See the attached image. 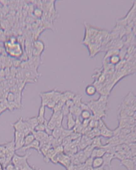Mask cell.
<instances>
[{
    "mask_svg": "<svg viewBox=\"0 0 136 170\" xmlns=\"http://www.w3.org/2000/svg\"><path fill=\"white\" fill-rule=\"evenodd\" d=\"M5 46L7 52L10 56L14 58H18L23 55L21 47L19 44L17 43L16 41L10 40L6 42Z\"/></svg>",
    "mask_w": 136,
    "mask_h": 170,
    "instance_id": "1",
    "label": "cell"
},
{
    "mask_svg": "<svg viewBox=\"0 0 136 170\" xmlns=\"http://www.w3.org/2000/svg\"><path fill=\"white\" fill-rule=\"evenodd\" d=\"M29 155V154H26L25 155L21 156L15 154L12 158V164L15 167H18L20 170L26 169L27 167H28V164L27 163V160Z\"/></svg>",
    "mask_w": 136,
    "mask_h": 170,
    "instance_id": "2",
    "label": "cell"
},
{
    "mask_svg": "<svg viewBox=\"0 0 136 170\" xmlns=\"http://www.w3.org/2000/svg\"><path fill=\"white\" fill-rule=\"evenodd\" d=\"M45 49V44L41 40L36 39L33 44L32 53L35 56H40Z\"/></svg>",
    "mask_w": 136,
    "mask_h": 170,
    "instance_id": "3",
    "label": "cell"
},
{
    "mask_svg": "<svg viewBox=\"0 0 136 170\" xmlns=\"http://www.w3.org/2000/svg\"><path fill=\"white\" fill-rule=\"evenodd\" d=\"M56 89H53L52 90H50L49 92H42L39 93V96L41 98L42 103L41 105L46 106V105L49 103V101L52 100L53 96L54 95V93L55 92Z\"/></svg>",
    "mask_w": 136,
    "mask_h": 170,
    "instance_id": "4",
    "label": "cell"
},
{
    "mask_svg": "<svg viewBox=\"0 0 136 170\" xmlns=\"http://www.w3.org/2000/svg\"><path fill=\"white\" fill-rule=\"evenodd\" d=\"M30 149H35L39 154H41V151H40V143H39V141H37L35 139L31 144H30L26 146H23L22 148L20 149V150L23 151H25L29 150Z\"/></svg>",
    "mask_w": 136,
    "mask_h": 170,
    "instance_id": "5",
    "label": "cell"
},
{
    "mask_svg": "<svg viewBox=\"0 0 136 170\" xmlns=\"http://www.w3.org/2000/svg\"><path fill=\"white\" fill-rule=\"evenodd\" d=\"M102 158L104 160L103 166L110 168L111 170L112 168V165H111L112 161L115 158L114 154L109 153H106L104 154V156Z\"/></svg>",
    "mask_w": 136,
    "mask_h": 170,
    "instance_id": "6",
    "label": "cell"
},
{
    "mask_svg": "<svg viewBox=\"0 0 136 170\" xmlns=\"http://www.w3.org/2000/svg\"><path fill=\"white\" fill-rule=\"evenodd\" d=\"M121 165L124 167L127 170H135V163L134 161L131 159H123L121 161Z\"/></svg>",
    "mask_w": 136,
    "mask_h": 170,
    "instance_id": "7",
    "label": "cell"
},
{
    "mask_svg": "<svg viewBox=\"0 0 136 170\" xmlns=\"http://www.w3.org/2000/svg\"><path fill=\"white\" fill-rule=\"evenodd\" d=\"M12 127L14 130L23 132V130L25 127V122L23 120V118L20 117L18 121L12 124Z\"/></svg>",
    "mask_w": 136,
    "mask_h": 170,
    "instance_id": "8",
    "label": "cell"
},
{
    "mask_svg": "<svg viewBox=\"0 0 136 170\" xmlns=\"http://www.w3.org/2000/svg\"><path fill=\"white\" fill-rule=\"evenodd\" d=\"M106 153V151L103 147L95 148L92 151L91 157H92L93 158L95 157H103L104 154Z\"/></svg>",
    "mask_w": 136,
    "mask_h": 170,
    "instance_id": "9",
    "label": "cell"
},
{
    "mask_svg": "<svg viewBox=\"0 0 136 170\" xmlns=\"http://www.w3.org/2000/svg\"><path fill=\"white\" fill-rule=\"evenodd\" d=\"M32 134H34L35 139L39 141V142L49 137V135L45 131H35L33 130Z\"/></svg>",
    "mask_w": 136,
    "mask_h": 170,
    "instance_id": "10",
    "label": "cell"
},
{
    "mask_svg": "<svg viewBox=\"0 0 136 170\" xmlns=\"http://www.w3.org/2000/svg\"><path fill=\"white\" fill-rule=\"evenodd\" d=\"M67 128L69 130H73L76 124V118H74L75 117L70 113L67 116Z\"/></svg>",
    "mask_w": 136,
    "mask_h": 170,
    "instance_id": "11",
    "label": "cell"
},
{
    "mask_svg": "<svg viewBox=\"0 0 136 170\" xmlns=\"http://www.w3.org/2000/svg\"><path fill=\"white\" fill-rule=\"evenodd\" d=\"M97 92V88L93 85H88L85 89L86 94L89 96H94Z\"/></svg>",
    "mask_w": 136,
    "mask_h": 170,
    "instance_id": "12",
    "label": "cell"
},
{
    "mask_svg": "<svg viewBox=\"0 0 136 170\" xmlns=\"http://www.w3.org/2000/svg\"><path fill=\"white\" fill-rule=\"evenodd\" d=\"M104 165V160L102 157H95L93 160L92 167L93 169L103 167Z\"/></svg>",
    "mask_w": 136,
    "mask_h": 170,
    "instance_id": "13",
    "label": "cell"
},
{
    "mask_svg": "<svg viewBox=\"0 0 136 170\" xmlns=\"http://www.w3.org/2000/svg\"><path fill=\"white\" fill-rule=\"evenodd\" d=\"M75 156L78 159L79 163L80 164H84L87 157H86L83 151H78L77 154H75Z\"/></svg>",
    "mask_w": 136,
    "mask_h": 170,
    "instance_id": "14",
    "label": "cell"
},
{
    "mask_svg": "<svg viewBox=\"0 0 136 170\" xmlns=\"http://www.w3.org/2000/svg\"><path fill=\"white\" fill-rule=\"evenodd\" d=\"M81 111L82 110L80 107H78L75 105L70 108V113H71L76 118H79L81 114Z\"/></svg>",
    "mask_w": 136,
    "mask_h": 170,
    "instance_id": "15",
    "label": "cell"
},
{
    "mask_svg": "<svg viewBox=\"0 0 136 170\" xmlns=\"http://www.w3.org/2000/svg\"><path fill=\"white\" fill-rule=\"evenodd\" d=\"M91 145L94 148H102L103 146L102 143V140L100 137H96L91 141Z\"/></svg>",
    "mask_w": 136,
    "mask_h": 170,
    "instance_id": "16",
    "label": "cell"
},
{
    "mask_svg": "<svg viewBox=\"0 0 136 170\" xmlns=\"http://www.w3.org/2000/svg\"><path fill=\"white\" fill-rule=\"evenodd\" d=\"M26 121L28 123V124H29L31 128L32 129V130H34L35 128L36 127L37 125L38 124L37 119V117L27 119Z\"/></svg>",
    "mask_w": 136,
    "mask_h": 170,
    "instance_id": "17",
    "label": "cell"
},
{
    "mask_svg": "<svg viewBox=\"0 0 136 170\" xmlns=\"http://www.w3.org/2000/svg\"><path fill=\"white\" fill-rule=\"evenodd\" d=\"M35 140V138L34 134H32V132L26 135L24 139V146H26L31 144Z\"/></svg>",
    "mask_w": 136,
    "mask_h": 170,
    "instance_id": "18",
    "label": "cell"
},
{
    "mask_svg": "<svg viewBox=\"0 0 136 170\" xmlns=\"http://www.w3.org/2000/svg\"><path fill=\"white\" fill-rule=\"evenodd\" d=\"M62 128L61 127H55L52 132V136L53 137L54 139H58L59 138L61 137L62 134Z\"/></svg>",
    "mask_w": 136,
    "mask_h": 170,
    "instance_id": "19",
    "label": "cell"
},
{
    "mask_svg": "<svg viewBox=\"0 0 136 170\" xmlns=\"http://www.w3.org/2000/svg\"><path fill=\"white\" fill-rule=\"evenodd\" d=\"M73 101L74 103L75 106H77L78 107H80L82 104V96L80 94H76L75 95V97L73 98Z\"/></svg>",
    "mask_w": 136,
    "mask_h": 170,
    "instance_id": "20",
    "label": "cell"
},
{
    "mask_svg": "<svg viewBox=\"0 0 136 170\" xmlns=\"http://www.w3.org/2000/svg\"><path fill=\"white\" fill-rule=\"evenodd\" d=\"M80 116L83 120L91 119V111L88 110H82L81 111Z\"/></svg>",
    "mask_w": 136,
    "mask_h": 170,
    "instance_id": "21",
    "label": "cell"
},
{
    "mask_svg": "<svg viewBox=\"0 0 136 170\" xmlns=\"http://www.w3.org/2000/svg\"><path fill=\"white\" fill-rule=\"evenodd\" d=\"M73 132V130H69V129H65V128L62 127V134L61 136V138H62V139L68 137H69L71 134H72V133Z\"/></svg>",
    "mask_w": 136,
    "mask_h": 170,
    "instance_id": "22",
    "label": "cell"
},
{
    "mask_svg": "<svg viewBox=\"0 0 136 170\" xmlns=\"http://www.w3.org/2000/svg\"><path fill=\"white\" fill-rule=\"evenodd\" d=\"M110 62L111 64L114 65H117L121 61V58L119 55H114L112 56L110 58Z\"/></svg>",
    "mask_w": 136,
    "mask_h": 170,
    "instance_id": "23",
    "label": "cell"
},
{
    "mask_svg": "<svg viewBox=\"0 0 136 170\" xmlns=\"http://www.w3.org/2000/svg\"><path fill=\"white\" fill-rule=\"evenodd\" d=\"M94 148H94L91 145H90L87 146L82 151H84V154L86 155V157H87V158H89V157H91V153H92V151H93Z\"/></svg>",
    "mask_w": 136,
    "mask_h": 170,
    "instance_id": "24",
    "label": "cell"
},
{
    "mask_svg": "<svg viewBox=\"0 0 136 170\" xmlns=\"http://www.w3.org/2000/svg\"><path fill=\"white\" fill-rule=\"evenodd\" d=\"M61 96L62 92H58L56 90L54 93V95L53 96L52 99L53 101H55L56 103H57L61 100Z\"/></svg>",
    "mask_w": 136,
    "mask_h": 170,
    "instance_id": "25",
    "label": "cell"
},
{
    "mask_svg": "<svg viewBox=\"0 0 136 170\" xmlns=\"http://www.w3.org/2000/svg\"><path fill=\"white\" fill-rule=\"evenodd\" d=\"M65 103L63 102L60 101L58 103H57L54 108L53 109V112H58L61 111L62 108H63Z\"/></svg>",
    "mask_w": 136,
    "mask_h": 170,
    "instance_id": "26",
    "label": "cell"
},
{
    "mask_svg": "<svg viewBox=\"0 0 136 170\" xmlns=\"http://www.w3.org/2000/svg\"><path fill=\"white\" fill-rule=\"evenodd\" d=\"M34 15L37 18H41L43 14L42 10L39 8H36L33 11Z\"/></svg>",
    "mask_w": 136,
    "mask_h": 170,
    "instance_id": "27",
    "label": "cell"
},
{
    "mask_svg": "<svg viewBox=\"0 0 136 170\" xmlns=\"http://www.w3.org/2000/svg\"><path fill=\"white\" fill-rule=\"evenodd\" d=\"M45 106L41 105L38 110V114L37 117L41 118H45Z\"/></svg>",
    "mask_w": 136,
    "mask_h": 170,
    "instance_id": "28",
    "label": "cell"
},
{
    "mask_svg": "<svg viewBox=\"0 0 136 170\" xmlns=\"http://www.w3.org/2000/svg\"><path fill=\"white\" fill-rule=\"evenodd\" d=\"M62 113L63 115V116H67L70 112V108H68L66 105L64 104L63 108H62Z\"/></svg>",
    "mask_w": 136,
    "mask_h": 170,
    "instance_id": "29",
    "label": "cell"
},
{
    "mask_svg": "<svg viewBox=\"0 0 136 170\" xmlns=\"http://www.w3.org/2000/svg\"><path fill=\"white\" fill-rule=\"evenodd\" d=\"M15 95L13 92H10L8 93L7 96V100L8 102H12L14 101Z\"/></svg>",
    "mask_w": 136,
    "mask_h": 170,
    "instance_id": "30",
    "label": "cell"
},
{
    "mask_svg": "<svg viewBox=\"0 0 136 170\" xmlns=\"http://www.w3.org/2000/svg\"><path fill=\"white\" fill-rule=\"evenodd\" d=\"M45 124H38L34 129L35 131H45Z\"/></svg>",
    "mask_w": 136,
    "mask_h": 170,
    "instance_id": "31",
    "label": "cell"
},
{
    "mask_svg": "<svg viewBox=\"0 0 136 170\" xmlns=\"http://www.w3.org/2000/svg\"><path fill=\"white\" fill-rule=\"evenodd\" d=\"M90 120H91V119L83 120V121H82V122H81V125H82V127L83 128V129L88 127Z\"/></svg>",
    "mask_w": 136,
    "mask_h": 170,
    "instance_id": "32",
    "label": "cell"
},
{
    "mask_svg": "<svg viewBox=\"0 0 136 170\" xmlns=\"http://www.w3.org/2000/svg\"><path fill=\"white\" fill-rule=\"evenodd\" d=\"M93 158L92 157H89L84 162V165L85 167H92V162H93Z\"/></svg>",
    "mask_w": 136,
    "mask_h": 170,
    "instance_id": "33",
    "label": "cell"
},
{
    "mask_svg": "<svg viewBox=\"0 0 136 170\" xmlns=\"http://www.w3.org/2000/svg\"><path fill=\"white\" fill-rule=\"evenodd\" d=\"M56 104V103H55V101H53L52 99L51 101H49V103L46 105V106L47 108H49V109H52V110H53V109L54 108V106H55Z\"/></svg>",
    "mask_w": 136,
    "mask_h": 170,
    "instance_id": "34",
    "label": "cell"
},
{
    "mask_svg": "<svg viewBox=\"0 0 136 170\" xmlns=\"http://www.w3.org/2000/svg\"><path fill=\"white\" fill-rule=\"evenodd\" d=\"M65 105H66L68 108H71L72 106H73L75 104H74V103L72 99H69L67 100V101H65Z\"/></svg>",
    "mask_w": 136,
    "mask_h": 170,
    "instance_id": "35",
    "label": "cell"
},
{
    "mask_svg": "<svg viewBox=\"0 0 136 170\" xmlns=\"http://www.w3.org/2000/svg\"><path fill=\"white\" fill-rule=\"evenodd\" d=\"M15 166L13 164H9L6 167V170H14Z\"/></svg>",
    "mask_w": 136,
    "mask_h": 170,
    "instance_id": "36",
    "label": "cell"
},
{
    "mask_svg": "<svg viewBox=\"0 0 136 170\" xmlns=\"http://www.w3.org/2000/svg\"><path fill=\"white\" fill-rule=\"evenodd\" d=\"M132 33L135 36H136V23L133 25L132 28Z\"/></svg>",
    "mask_w": 136,
    "mask_h": 170,
    "instance_id": "37",
    "label": "cell"
},
{
    "mask_svg": "<svg viewBox=\"0 0 136 170\" xmlns=\"http://www.w3.org/2000/svg\"><path fill=\"white\" fill-rule=\"evenodd\" d=\"M93 170H105V168H104V166H103V167H97V168L93 169Z\"/></svg>",
    "mask_w": 136,
    "mask_h": 170,
    "instance_id": "38",
    "label": "cell"
},
{
    "mask_svg": "<svg viewBox=\"0 0 136 170\" xmlns=\"http://www.w3.org/2000/svg\"><path fill=\"white\" fill-rule=\"evenodd\" d=\"M84 170H93V168L92 167H85Z\"/></svg>",
    "mask_w": 136,
    "mask_h": 170,
    "instance_id": "39",
    "label": "cell"
},
{
    "mask_svg": "<svg viewBox=\"0 0 136 170\" xmlns=\"http://www.w3.org/2000/svg\"><path fill=\"white\" fill-rule=\"evenodd\" d=\"M0 170H4L3 164L0 162Z\"/></svg>",
    "mask_w": 136,
    "mask_h": 170,
    "instance_id": "40",
    "label": "cell"
}]
</instances>
